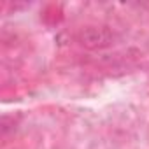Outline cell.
<instances>
[{
	"instance_id": "obj_1",
	"label": "cell",
	"mask_w": 149,
	"mask_h": 149,
	"mask_svg": "<svg viewBox=\"0 0 149 149\" xmlns=\"http://www.w3.org/2000/svg\"><path fill=\"white\" fill-rule=\"evenodd\" d=\"M79 40L83 46L86 47H91V49H97V47H105L111 44L112 40V33L105 28H98V26H90V28H84L81 33H79Z\"/></svg>"
}]
</instances>
